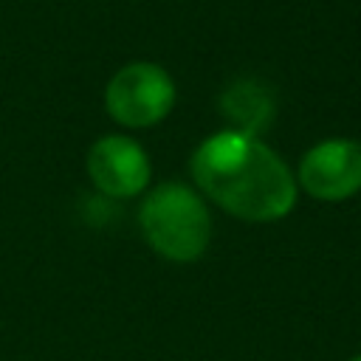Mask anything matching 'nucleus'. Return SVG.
Here are the masks:
<instances>
[{"label": "nucleus", "mask_w": 361, "mask_h": 361, "mask_svg": "<svg viewBox=\"0 0 361 361\" xmlns=\"http://www.w3.org/2000/svg\"><path fill=\"white\" fill-rule=\"evenodd\" d=\"M87 175L104 197H135L147 189L149 158L127 135H104L87 152Z\"/></svg>", "instance_id": "5"}, {"label": "nucleus", "mask_w": 361, "mask_h": 361, "mask_svg": "<svg viewBox=\"0 0 361 361\" xmlns=\"http://www.w3.org/2000/svg\"><path fill=\"white\" fill-rule=\"evenodd\" d=\"M175 104V82L155 62H130L113 73L104 90V107L113 121L141 130L169 116Z\"/></svg>", "instance_id": "3"}, {"label": "nucleus", "mask_w": 361, "mask_h": 361, "mask_svg": "<svg viewBox=\"0 0 361 361\" xmlns=\"http://www.w3.org/2000/svg\"><path fill=\"white\" fill-rule=\"evenodd\" d=\"M220 113L234 133L257 138L274 121V96L257 79H237L223 90Z\"/></svg>", "instance_id": "6"}, {"label": "nucleus", "mask_w": 361, "mask_h": 361, "mask_svg": "<svg viewBox=\"0 0 361 361\" xmlns=\"http://www.w3.org/2000/svg\"><path fill=\"white\" fill-rule=\"evenodd\" d=\"M138 223L155 254L172 262H195L212 237V217L197 192L186 183H161L141 200Z\"/></svg>", "instance_id": "2"}, {"label": "nucleus", "mask_w": 361, "mask_h": 361, "mask_svg": "<svg viewBox=\"0 0 361 361\" xmlns=\"http://www.w3.org/2000/svg\"><path fill=\"white\" fill-rule=\"evenodd\" d=\"M350 361H361V355H353V358H350Z\"/></svg>", "instance_id": "7"}, {"label": "nucleus", "mask_w": 361, "mask_h": 361, "mask_svg": "<svg viewBox=\"0 0 361 361\" xmlns=\"http://www.w3.org/2000/svg\"><path fill=\"white\" fill-rule=\"evenodd\" d=\"M296 186L327 203L353 197L361 192V144L353 138H327L313 144L299 161Z\"/></svg>", "instance_id": "4"}, {"label": "nucleus", "mask_w": 361, "mask_h": 361, "mask_svg": "<svg viewBox=\"0 0 361 361\" xmlns=\"http://www.w3.org/2000/svg\"><path fill=\"white\" fill-rule=\"evenodd\" d=\"M189 166L197 189L240 220L271 223L296 203L293 172L259 138L234 130L214 133L195 149Z\"/></svg>", "instance_id": "1"}]
</instances>
